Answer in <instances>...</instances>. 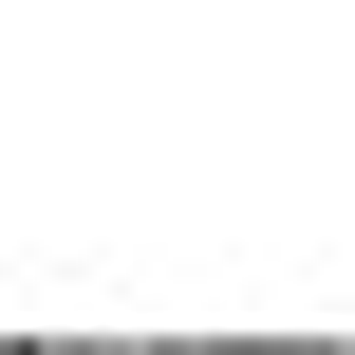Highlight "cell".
Masks as SVG:
<instances>
[{"label":"cell","instance_id":"obj_2","mask_svg":"<svg viewBox=\"0 0 355 355\" xmlns=\"http://www.w3.org/2000/svg\"><path fill=\"white\" fill-rule=\"evenodd\" d=\"M206 355H355V337H206Z\"/></svg>","mask_w":355,"mask_h":355},{"label":"cell","instance_id":"obj_1","mask_svg":"<svg viewBox=\"0 0 355 355\" xmlns=\"http://www.w3.org/2000/svg\"><path fill=\"white\" fill-rule=\"evenodd\" d=\"M37 355H206V337H37Z\"/></svg>","mask_w":355,"mask_h":355}]
</instances>
